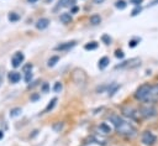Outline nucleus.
<instances>
[{"mask_svg": "<svg viewBox=\"0 0 158 146\" xmlns=\"http://www.w3.org/2000/svg\"><path fill=\"white\" fill-rule=\"evenodd\" d=\"M42 90H43L44 93L48 90V84H47V83H46V84H43V87H42Z\"/></svg>", "mask_w": 158, "mask_h": 146, "instance_id": "33", "label": "nucleus"}, {"mask_svg": "<svg viewBox=\"0 0 158 146\" xmlns=\"http://www.w3.org/2000/svg\"><path fill=\"white\" fill-rule=\"evenodd\" d=\"M130 1H131V4H133L135 6H139L143 0H130Z\"/></svg>", "mask_w": 158, "mask_h": 146, "instance_id": "30", "label": "nucleus"}, {"mask_svg": "<svg viewBox=\"0 0 158 146\" xmlns=\"http://www.w3.org/2000/svg\"><path fill=\"white\" fill-rule=\"evenodd\" d=\"M56 101H57V99H56V98H53V99L49 101V104L47 105V108L44 109V113H48L49 110H52V109L54 108V105H56Z\"/></svg>", "mask_w": 158, "mask_h": 146, "instance_id": "20", "label": "nucleus"}, {"mask_svg": "<svg viewBox=\"0 0 158 146\" xmlns=\"http://www.w3.org/2000/svg\"><path fill=\"white\" fill-rule=\"evenodd\" d=\"M157 2H158V0H154V1H153V2H152V5H156V4H157Z\"/></svg>", "mask_w": 158, "mask_h": 146, "instance_id": "38", "label": "nucleus"}, {"mask_svg": "<svg viewBox=\"0 0 158 146\" xmlns=\"http://www.w3.org/2000/svg\"><path fill=\"white\" fill-rule=\"evenodd\" d=\"M139 63H141V61L138 59V58H132V59H130V61H125L122 64H118V66H116V68H132V67H137V66H139Z\"/></svg>", "mask_w": 158, "mask_h": 146, "instance_id": "7", "label": "nucleus"}, {"mask_svg": "<svg viewBox=\"0 0 158 146\" xmlns=\"http://www.w3.org/2000/svg\"><path fill=\"white\" fill-rule=\"evenodd\" d=\"M73 79L78 84H84L85 80H86V75H85V73L81 69H74V72H73Z\"/></svg>", "mask_w": 158, "mask_h": 146, "instance_id": "6", "label": "nucleus"}, {"mask_svg": "<svg viewBox=\"0 0 158 146\" xmlns=\"http://www.w3.org/2000/svg\"><path fill=\"white\" fill-rule=\"evenodd\" d=\"M94 1V4H101V2H104V0H93Z\"/></svg>", "mask_w": 158, "mask_h": 146, "instance_id": "35", "label": "nucleus"}, {"mask_svg": "<svg viewBox=\"0 0 158 146\" xmlns=\"http://www.w3.org/2000/svg\"><path fill=\"white\" fill-rule=\"evenodd\" d=\"M123 52L121 51V49H117L116 52H115V57H117V58H123Z\"/></svg>", "mask_w": 158, "mask_h": 146, "instance_id": "27", "label": "nucleus"}, {"mask_svg": "<svg viewBox=\"0 0 158 146\" xmlns=\"http://www.w3.org/2000/svg\"><path fill=\"white\" fill-rule=\"evenodd\" d=\"M4 137V132L2 131H0V139H2Z\"/></svg>", "mask_w": 158, "mask_h": 146, "instance_id": "36", "label": "nucleus"}, {"mask_svg": "<svg viewBox=\"0 0 158 146\" xmlns=\"http://www.w3.org/2000/svg\"><path fill=\"white\" fill-rule=\"evenodd\" d=\"M109 120L114 124L116 131L122 135V136H126V137H135L137 135V129L128 121H126L125 119H122L120 115H116V114H112L109 116Z\"/></svg>", "mask_w": 158, "mask_h": 146, "instance_id": "1", "label": "nucleus"}, {"mask_svg": "<svg viewBox=\"0 0 158 146\" xmlns=\"http://www.w3.org/2000/svg\"><path fill=\"white\" fill-rule=\"evenodd\" d=\"M48 25H49V20L46 19V17H43V19H40V20L37 21L36 27H37L38 30H44V28L48 27Z\"/></svg>", "mask_w": 158, "mask_h": 146, "instance_id": "10", "label": "nucleus"}, {"mask_svg": "<svg viewBox=\"0 0 158 146\" xmlns=\"http://www.w3.org/2000/svg\"><path fill=\"white\" fill-rule=\"evenodd\" d=\"M68 1H69V0H59V1H58V5H57L56 9H58V7H60V6H65Z\"/></svg>", "mask_w": 158, "mask_h": 146, "instance_id": "28", "label": "nucleus"}, {"mask_svg": "<svg viewBox=\"0 0 158 146\" xmlns=\"http://www.w3.org/2000/svg\"><path fill=\"white\" fill-rule=\"evenodd\" d=\"M105 142H100L99 140H90V142H86L84 146H104Z\"/></svg>", "mask_w": 158, "mask_h": 146, "instance_id": "16", "label": "nucleus"}, {"mask_svg": "<svg viewBox=\"0 0 158 146\" xmlns=\"http://www.w3.org/2000/svg\"><path fill=\"white\" fill-rule=\"evenodd\" d=\"M9 20H10L11 22L17 21V20H19V15H17V14H15V12H11V14L9 15Z\"/></svg>", "mask_w": 158, "mask_h": 146, "instance_id": "23", "label": "nucleus"}, {"mask_svg": "<svg viewBox=\"0 0 158 146\" xmlns=\"http://www.w3.org/2000/svg\"><path fill=\"white\" fill-rule=\"evenodd\" d=\"M138 42H139V40H131V41L128 42V46H130V47H135V46H137Z\"/></svg>", "mask_w": 158, "mask_h": 146, "instance_id": "29", "label": "nucleus"}, {"mask_svg": "<svg viewBox=\"0 0 158 146\" xmlns=\"http://www.w3.org/2000/svg\"><path fill=\"white\" fill-rule=\"evenodd\" d=\"M46 1H47V2H49V1H52V0H46Z\"/></svg>", "mask_w": 158, "mask_h": 146, "instance_id": "39", "label": "nucleus"}, {"mask_svg": "<svg viewBox=\"0 0 158 146\" xmlns=\"http://www.w3.org/2000/svg\"><path fill=\"white\" fill-rule=\"evenodd\" d=\"M27 1H28V2H31V4H32V2H36V1H37V0H27Z\"/></svg>", "mask_w": 158, "mask_h": 146, "instance_id": "37", "label": "nucleus"}, {"mask_svg": "<svg viewBox=\"0 0 158 146\" xmlns=\"http://www.w3.org/2000/svg\"><path fill=\"white\" fill-rule=\"evenodd\" d=\"M109 63H110V61H109L107 57H101L99 59V68L100 69H104V68H106L109 66Z\"/></svg>", "mask_w": 158, "mask_h": 146, "instance_id": "13", "label": "nucleus"}, {"mask_svg": "<svg viewBox=\"0 0 158 146\" xmlns=\"http://www.w3.org/2000/svg\"><path fill=\"white\" fill-rule=\"evenodd\" d=\"M21 113V109L20 108H16V109H12L11 111H10V115L11 116H16V115H19Z\"/></svg>", "mask_w": 158, "mask_h": 146, "instance_id": "25", "label": "nucleus"}, {"mask_svg": "<svg viewBox=\"0 0 158 146\" xmlns=\"http://www.w3.org/2000/svg\"><path fill=\"white\" fill-rule=\"evenodd\" d=\"M20 79H21V74L17 73V72H11V73L9 74V80H10L11 83H17Z\"/></svg>", "mask_w": 158, "mask_h": 146, "instance_id": "11", "label": "nucleus"}, {"mask_svg": "<svg viewBox=\"0 0 158 146\" xmlns=\"http://www.w3.org/2000/svg\"><path fill=\"white\" fill-rule=\"evenodd\" d=\"M121 111L130 120H133V121H141L142 120V116L139 114V110H137V109H135L132 106H122Z\"/></svg>", "mask_w": 158, "mask_h": 146, "instance_id": "3", "label": "nucleus"}, {"mask_svg": "<svg viewBox=\"0 0 158 146\" xmlns=\"http://www.w3.org/2000/svg\"><path fill=\"white\" fill-rule=\"evenodd\" d=\"M53 90H54L56 93H58V92H60V90H62V84H60L59 82H57V83L54 84V87H53Z\"/></svg>", "mask_w": 158, "mask_h": 146, "instance_id": "24", "label": "nucleus"}, {"mask_svg": "<svg viewBox=\"0 0 158 146\" xmlns=\"http://www.w3.org/2000/svg\"><path fill=\"white\" fill-rule=\"evenodd\" d=\"M84 48L86 49V51H93V49H96L98 48V43L96 42H89V43H86L85 46H84Z\"/></svg>", "mask_w": 158, "mask_h": 146, "instance_id": "17", "label": "nucleus"}, {"mask_svg": "<svg viewBox=\"0 0 158 146\" xmlns=\"http://www.w3.org/2000/svg\"><path fill=\"white\" fill-rule=\"evenodd\" d=\"M120 88V85L117 84V83H114V84H111L110 87H109V95H112L117 89Z\"/></svg>", "mask_w": 158, "mask_h": 146, "instance_id": "19", "label": "nucleus"}, {"mask_svg": "<svg viewBox=\"0 0 158 146\" xmlns=\"http://www.w3.org/2000/svg\"><path fill=\"white\" fill-rule=\"evenodd\" d=\"M126 6H127V4H126L125 0H117L115 2V7L118 9V10H123V9H126Z\"/></svg>", "mask_w": 158, "mask_h": 146, "instance_id": "15", "label": "nucleus"}, {"mask_svg": "<svg viewBox=\"0 0 158 146\" xmlns=\"http://www.w3.org/2000/svg\"><path fill=\"white\" fill-rule=\"evenodd\" d=\"M100 130H102V132H104V134H109V132H111V129H110V126H107L105 122L100 124Z\"/></svg>", "mask_w": 158, "mask_h": 146, "instance_id": "21", "label": "nucleus"}, {"mask_svg": "<svg viewBox=\"0 0 158 146\" xmlns=\"http://www.w3.org/2000/svg\"><path fill=\"white\" fill-rule=\"evenodd\" d=\"M141 10H142V9H141L139 6H137L136 9H133V10H132V14H131V15H132V16H136V15H138V14L141 12Z\"/></svg>", "mask_w": 158, "mask_h": 146, "instance_id": "26", "label": "nucleus"}, {"mask_svg": "<svg viewBox=\"0 0 158 146\" xmlns=\"http://www.w3.org/2000/svg\"><path fill=\"white\" fill-rule=\"evenodd\" d=\"M101 22V17H100V15H91L90 16V24L91 25H99Z\"/></svg>", "mask_w": 158, "mask_h": 146, "instance_id": "14", "label": "nucleus"}, {"mask_svg": "<svg viewBox=\"0 0 158 146\" xmlns=\"http://www.w3.org/2000/svg\"><path fill=\"white\" fill-rule=\"evenodd\" d=\"M139 114L142 119H153L158 115V110L153 105H142L139 108Z\"/></svg>", "mask_w": 158, "mask_h": 146, "instance_id": "4", "label": "nucleus"}, {"mask_svg": "<svg viewBox=\"0 0 158 146\" xmlns=\"http://www.w3.org/2000/svg\"><path fill=\"white\" fill-rule=\"evenodd\" d=\"M59 20H60L63 24H69V22L72 21V15L68 14V12H63V14H60Z\"/></svg>", "mask_w": 158, "mask_h": 146, "instance_id": "12", "label": "nucleus"}, {"mask_svg": "<svg viewBox=\"0 0 158 146\" xmlns=\"http://www.w3.org/2000/svg\"><path fill=\"white\" fill-rule=\"evenodd\" d=\"M101 40H102V42H104L105 45H110V42H111V37H110L109 35H102Z\"/></svg>", "mask_w": 158, "mask_h": 146, "instance_id": "22", "label": "nucleus"}, {"mask_svg": "<svg viewBox=\"0 0 158 146\" xmlns=\"http://www.w3.org/2000/svg\"><path fill=\"white\" fill-rule=\"evenodd\" d=\"M0 83H1V77H0Z\"/></svg>", "mask_w": 158, "mask_h": 146, "instance_id": "40", "label": "nucleus"}, {"mask_svg": "<svg viewBox=\"0 0 158 146\" xmlns=\"http://www.w3.org/2000/svg\"><path fill=\"white\" fill-rule=\"evenodd\" d=\"M151 87L152 84H142L137 88L135 93V98L139 101L148 103L149 101V95H151Z\"/></svg>", "mask_w": 158, "mask_h": 146, "instance_id": "2", "label": "nucleus"}, {"mask_svg": "<svg viewBox=\"0 0 158 146\" xmlns=\"http://www.w3.org/2000/svg\"><path fill=\"white\" fill-rule=\"evenodd\" d=\"M141 141L146 146H153L157 142V136L151 131H144L141 136Z\"/></svg>", "mask_w": 158, "mask_h": 146, "instance_id": "5", "label": "nucleus"}, {"mask_svg": "<svg viewBox=\"0 0 158 146\" xmlns=\"http://www.w3.org/2000/svg\"><path fill=\"white\" fill-rule=\"evenodd\" d=\"M23 59H25L23 54H22L21 52H17V53L14 54V57H12V59H11V63H12V66L16 68V67H19V66L23 62Z\"/></svg>", "mask_w": 158, "mask_h": 146, "instance_id": "8", "label": "nucleus"}, {"mask_svg": "<svg viewBox=\"0 0 158 146\" xmlns=\"http://www.w3.org/2000/svg\"><path fill=\"white\" fill-rule=\"evenodd\" d=\"M75 41H70V42H65V43H60V45H58V46H56V51H68V49H70L72 47H74L75 46Z\"/></svg>", "mask_w": 158, "mask_h": 146, "instance_id": "9", "label": "nucleus"}, {"mask_svg": "<svg viewBox=\"0 0 158 146\" xmlns=\"http://www.w3.org/2000/svg\"><path fill=\"white\" fill-rule=\"evenodd\" d=\"M32 78V74H31V72H26V77H25V80L26 82H30V79Z\"/></svg>", "mask_w": 158, "mask_h": 146, "instance_id": "32", "label": "nucleus"}, {"mask_svg": "<svg viewBox=\"0 0 158 146\" xmlns=\"http://www.w3.org/2000/svg\"><path fill=\"white\" fill-rule=\"evenodd\" d=\"M31 69H32V64H27V66H25V67H23L25 73H26V72H31Z\"/></svg>", "mask_w": 158, "mask_h": 146, "instance_id": "31", "label": "nucleus"}, {"mask_svg": "<svg viewBox=\"0 0 158 146\" xmlns=\"http://www.w3.org/2000/svg\"><path fill=\"white\" fill-rule=\"evenodd\" d=\"M58 61H59V57H58V56H52V57L48 59L47 64H48V67H53Z\"/></svg>", "mask_w": 158, "mask_h": 146, "instance_id": "18", "label": "nucleus"}, {"mask_svg": "<svg viewBox=\"0 0 158 146\" xmlns=\"http://www.w3.org/2000/svg\"><path fill=\"white\" fill-rule=\"evenodd\" d=\"M62 126H63V125L59 122L58 125H54V126H53V129H54V130H57V129H62Z\"/></svg>", "mask_w": 158, "mask_h": 146, "instance_id": "34", "label": "nucleus"}]
</instances>
